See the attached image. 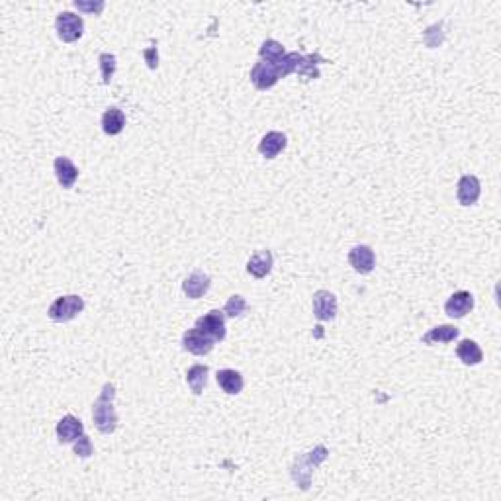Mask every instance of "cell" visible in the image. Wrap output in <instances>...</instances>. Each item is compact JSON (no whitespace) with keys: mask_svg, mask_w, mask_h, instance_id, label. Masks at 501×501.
Returning a JSON list of instances; mask_svg holds the SVG:
<instances>
[{"mask_svg":"<svg viewBox=\"0 0 501 501\" xmlns=\"http://www.w3.org/2000/svg\"><path fill=\"white\" fill-rule=\"evenodd\" d=\"M327 456H329L327 446H323V444H317V446H314L312 451H308V453L298 455L296 458H294V462H292V466H290V476H292V480L298 484V488H300V490H303V491L310 490L314 470L319 466L323 460H325Z\"/></svg>","mask_w":501,"mask_h":501,"instance_id":"6da1fadb","label":"cell"},{"mask_svg":"<svg viewBox=\"0 0 501 501\" xmlns=\"http://www.w3.org/2000/svg\"><path fill=\"white\" fill-rule=\"evenodd\" d=\"M114 397H116V388L114 384L106 382L98 399L93 406V421L96 429L102 435H112L117 427V413L114 409Z\"/></svg>","mask_w":501,"mask_h":501,"instance_id":"7a4b0ae2","label":"cell"},{"mask_svg":"<svg viewBox=\"0 0 501 501\" xmlns=\"http://www.w3.org/2000/svg\"><path fill=\"white\" fill-rule=\"evenodd\" d=\"M82 310H84V300L77 294H69V296H61L51 303L47 315H49V319H53L57 323H67L81 314Z\"/></svg>","mask_w":501,"mask_h":501,"instance_id":"3957f363","label":"cell"},{"mask_svg":"<svg viewBox=\"0 0 501 501\" xmlns=\"http://www.w3.org/2000/svg\"><path fill=\"white\" fill-rule=\"evenodd\" d=\"M55 30H57L61 41L73 44V41L81 39L82 32H84V22L81 16H77L73 12H61L55 20Z\"/></svg>","mask_w":501,"mask_h":501,"instance_id":"277c9868","label":"cell"},{"mask_svg":"<svg viewBox=\"0 0 501 501\" xmlns=\"http://www.w3.org/2000/svg\"><path fill=\"white\" fill-rule=\"evenodd\" d=\"M196 329L202 331L204 335L214 339L216 343L223 341L225 333H227V329H225V314L220 312V310H211V312L196 319Z\"/></svg>","mask_w":501,"mask_h":501,"instance_id":"5b68a950","label":"cell"},{"mask_svg":"<svg viewBox=\"0 0 501 501\" xmlns=\"http://www.w3.org/2000/svg\"><path fill=\"white\" fill-rule=\"evenodd\" d=\"M282 79L278 65H272L267 61H258L255 67L251 69V82L255 84L258 91H268L272 88L276 82Z\"/></svg>","mask_w":501,"mask_h":501,"instance_id":"8992f818","label":"cell"},{"mask_svg":"<svg viewBox=\"0 0 501 501\" xmlns=\"http://www.w3.org/2000/svg\"><path fill=\"white\" fill-rule=\"evenodd\" d=\"M182 347H185V350H188V352H192V355L204 357V355H210L211 350H214L216 341L208 337V335H204L202 331H198V329L194 327V329L185 331V335H182Z\"/></svg>","mask_w":501,"mask_h":501,"instance_id":"52a82bcc","label":"cell"},{"mask_svg":"<svg viewBox=\"0 0 501 501\" xmlns=\"http://www.w3.org/2000/svg\"><path fill=\"white\" fill-rule=\"evenodd\" d=\"M314 315L319 321H331L337 315V296L329 290H317L314 294Z\"/></svg>","mask_w":501,"mask_h":501,"instance_id":"ba28073f","label":"cell"},{"mask_svg":"<svg viewBox=\"0 0 501 501\" xmlns=\"http://www.w3.org/2000/svg\"><path fill=\"white\" fill-rule=\"evenodd\" d=\"M472 308H474V296L468 290L455 292L444 303V312L453 319H462L464 315L472 312Z\"/></svg>","mask_w":501,"mask_h":501,"instance_id":"9c48e42d","label":"cell"},{"mask_svg":"<svg viewBox=\"0 0 501 501\" xmlns=\"http://www.w3.org/2000/svg\"><path fill=\"white\" fill-rule=\"evenodd\" d=\"M349 265L359 274H370L376 267V255H374L372 247L357 245L349 251Z\"/></svg>","mask_w":501,"mask_h":501,"instance_id":"30bf717a","label":"cell"},{"mask_svg":"<svg viewBox=\"0 0 501 501\" xmlns=\"http://www.w3.org/2000/svg\"><path fill=\"white\" fill-rule=\"evenodd\" d=\"M480 194H482V185H480L478 176H460L458 187H456V198L462 206H474L480 200Z\"/></svg>","mask_w":501,"mask_h":501,"instance_id":"8fae6325","label":"cell"},{"mask_svg":"<svg viewBox=\"0 0 501 501\" xmlns=\"http://www.w3.org/2000/svg\"><path fill=\"white\" fill-rule=\"evenodd\" d=\"M211 286V278L206 274V272H202V270H194L190 276L185 278L182 282V292L187 294L190 300H198L202 298L206 292L210 290Z\"/></svg>","mask_w":501,"mask_h":501,"instance_id":"7c38bea8","label":"cell"},{"mask_svg":"<svg viewBox=\"0 0 501 501\" xmlns=\"http://www.w3.org/2000/svg\"><path fill=\"white\" fill-rule=\"evenodd\" d=\"M81 435H84V427H82V421L77 419L75 415L69 413L57 423V441L61 444L75 443Z\"/></svg>","mask_w":501,"mask_h":501,"instance_id":"4fadbf2b","label":"cell"},{"mask_svg":"<svg viewBox=\"0 0 501 501\" xmlns=\"http://www.w3.org/2000/svg\"><path fill=\"white\" fill-rule=\"evenodd\" d=\"M286 135L282 133V131H268L267 135L261 140L258 143V153L265 157V159H274V157H278L280 153L286 149Z\"/></svg>","mask_w":501,"mask_h":501,"instance_id":"5bb4252c","label":"cell"},{"mask_svg":"<svg viewBox=\"0 0 501 501\" xmlns=\"http://www.w3.org/2000/svg\"><path fill=\"white\" fill-rule=\"evenodd\" d=\"M272 263H274V258H272L270 251H267V249L256 251L255 255L249 258V263H247V272L253 278H265V276L270 274V270H272Z\"/></svg>","mask_w":501,"mask_h":501,"instance_id":"9a60e30c","label":"cell"},{"mask_svg":"<svg viewBox=\"0 0 501 501\" xmlns=\"http://www.w3.org/2000/svg\"><path fill=\"white\" fill-rule=\"evenodd\" d=\"M53 171H55V176H57L59 185L63 188H73L77 178H79V169L75 167V163L67 159V157H57L53 161Z\"/></svg>","mask_w":501,"mask_h":501,"instance_id":"2e32d148","label":"cell"},{"mask_svg":"<svg viewBox=\"0 0 501 501\" xmlns=\"http://www.w3.org/2000/svg\"><path fill=\"white\" fill-rule=\"evenodd\" d=\"M216 380H218V384L222 388L225 394H229V396H237V394H241V390H243V376L241 372H237L234 368H223L218 372L216 376Z\"/></svg>","mask_w":501,"mask_h":501,"instance_id":"e0dca14e","label":"cell"},{"mask_svg":"<svg viewBox=\"0 0 501 501\" xmlns=\"http://www.w3.org/2000/svg\"><path fill=\"white\" fill-rule=\"evenodd\" d=\"M456 355H458V359L464 362L466 366H476V364L484 361V352L480 349L478 343L472 341V339L460 341L458 347H456Z\"/></svg>","mask_w":501,"mask_h":501,"instance_id":"ac0fdd59","label":"cell"},{"mask_svg":"<svg viewBox=\"0 0 501 501\" xmlns=\"http://www.w3.org/2000/svg\"><path fill=\"white\" fill-rule=\"evenodd\" d=\"M126 128V114L120 108H108L102 116V129L106 135H117Z\"/></svg>","mask_w":501,"mask_h":501,"instance_id":"d6986e66","label":"cell"},{"mask_svg":"<svg viewBox=\"0 0 501 501\" xmlns=\"http://www.w3.org/2000/svg\"><path fill=\"white\" fill-rule=\"evenodd\" d=\"M458 329L455 325H439L433 327L429 333L423 335V345H439V343H453L458 337Z\"/></svg>","mask_w":501,"mask_h":501,"instance_id":"ffe728a7","label":"cell"},{"mask_svg":"<svg viewBox=\"0 0 501 501\" xmlns=\"http://www.w3.org/2000/svg\"><path fill=\"white\" fill-rule=\"evenodd\" d=\"M208 366H204V364H194V366H190L187 370V384L190 386V390H192V394H196L200 396L202 392H204V388H206V382H208Z\"/></svg>","mask_w":501,"mask_h":501,"instance_id":"44dd1931","label":"cell"},{"mask_svg":"<svg viewBox=\"0 0 501 501\" xmlns=\"http://www.w3.org/2000/svg\"><path fill=\"white\" fill-rule=\"evenodd\" d=\"M258 55H261V61L280 65L282 59L286 57V51H284V46L278 44L276 39H267V41H263V46L258 49Z\"/></svg>","mask_w":501,"mask_h":501,"instance_id":"7402d4cb","label":"cell"},{"mask_svg":"<svg viewBox=\"0 0 501 501\" xmlns=\"http://www.w3.org/2000/svg\"><path fill=\"white\" fill-rule=\"evenodd\" d=\"M327 63V59H323L319 53H310V55H302L300 61V67H298V75H302L303 79H317L319 77V65Z\"/></svg>","mask_w":501,"mask_h":501,"instance_id":"603a6c76","label":"cell"},{"mask_svg":"<svg viewBox=\"0 0 501 501\" xmlns=\"http://www.w3.org/2000/svg\"><path fill=\"white\" fill-rule=\"evenodd\" d=\"M98 65H100V73H102V82L110 84L114 79V73L117 67V59L114 53H102L98 57Z\"/></svg>","mask_w":501,"mask_h":501,"instance_id":"cb8c5ba5","label":"cell"},{"mask_svg":"<svg viewBox=\"0 0 501 501\" xmlns=\"http://www.w3.org/2000/svg\"><path fill=\"white\" fill-rule=\"evenodd\" d=\"M247 312V302L243 296H239V294H235L231 296L227 302H225V308H223V314L225 317H241V315Z\"/></svg>","mask_w":501,"mask_h":501,"instance_id":"d4e9b609","label":"cell"},{"mask_svg":"<svg viewBox=\"0 0 501 501\" xmlns=\"http://www.w3.org/2000/svg\"><path fill=\"white\" fill-rule=\"evenodd\" d=\"M73 448H75V455L79 456V458H91L94 453L93 443H91V439H88L86 435H81V437L75 441Z\"/></svg>","mask_w":501,"mask_h":501,"instance_id":"484cf974","label":"cell"},{"mask_svg":"<svg viewBox=\"0 0 501 501\" xmlns=\"http://www.w3.org/2000/svg\"><path fill=\"white\" fill-rule=\"evenodd\" d=\"M104 2L100 0V2H81V0H75V8L81 12H88V14H94V16H98L100 12L104 10Z\"/></svg>","mask_w":501,"mask_h":501,"instance_id":"4316f807","label":"cell"},{"mask_svg":"<svg viewBox=\"0 0 501 501\" xmlns=\"http://www.w3.org/2000/svg\"><path fill=\"white\" fill-rule=\"evenodd\" d=\"M143 57L147 61L149 69H157L159 67V53H157V47H147L143 51Z\"/></svg>","mask_w":501,"mask_h":501,"instance_id":"83f0119b","label":"cell"}]
</instances>
